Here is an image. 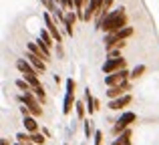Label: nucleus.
I'll list each match as a JSON object with an SVG mask.
<instances>
[{
  "label": "nucleus",
  "instance_id": "nucleus-1",
  "mask_svg": "<svg viewBox=\"0 0 159 145\" xmlns=\"http://www.w3.org/2000/svg\"><path fill=\"white\" fill-rule=\"evenodd\" d=\"M125 26H127V14H125V8H123V6H119V8H115V10L109 12L107 18L103 20V22L99 24L97 28L105 30L107 34H113V32L123 30Z\"/></svg>",
  "mask_w": 159,
  "mask_h": 145
},
{
  "label": "nucleus",
  "instance_id": "nucleus-2",
  "mask_svg": "<svg viewBox=\"0 0 159 145\" xmlns=\"http://www.w3.org/2000/svg\"><path fill=\"white\" fill-rule=\"evenodd\" d=\"M20 101L24 103V105L28 107V111H30V115H34V117H40L43 115V107H40V101L34 97V93H24L20 95Z\"/></svg>",
  "mask_w": 159,
  "mask_h": 145
},
{
  "label": "nucleus",
  "instance_id": "nucleus-3",
  "mask_svg": "<svg viewBox=\"0 0 159 145\" xmlns=\"http://www.w3.org/2000/svg\"><path fill=\"white\" fill-rule=\"evenodd\" d=\"M135 119H137V115L133 113V111H125L123 115L119 117V121L115 123V127H113V133L119 137L121 135V131L125 133V129H127V125H131V123H135Z\"/></svg>",
  "mask_w": 159,
  "mask_h": 145
},
{
  "label": "nucleus",
  "instance_id": "nucleus-4",
  "mask_svg": "<svg viewBox=\"0 0 159 145\" xmlns=\"http://www.w3.org/2000/svg\"><path fill=\"white\" fill-rule=\"evenodd\" d=\"M129 77H131V73H129L127 69H123V71H119V73L107 75V77H105V85L109 87V89H113V87H121V85L127 83Z\"/></svg>",
  "mask_w": 159,
  "mask_h": 145
},
{
  "label": "nucleus",
  "instance_id": "nucleus-5",
  "mask_svg": "<svg viewBox=\"0 0 159 145\" xmlns=\"http://www.w3.org/2000/svg\"><path fill=\"white\" fill-rule=\"evenodd\" d=\"M125 69V59L121 57V59H109L105 61V65H103V73L105 75H113V73H119Z\"/></svg>",
  "mask_w": 159,
  "mask_h": 145
},
{
  "label": "nucleus",
  "instance_id": "nucleus-6",
  "mask_svg": "<svg viewBox=\"0 0 159 145\" xmlns=\"http://www.w3.org/2000/svg\"><path fill=\"white\" fill-rule=\"evenodd\" d=\"M16 69L22 73V77H39V71H36V69L32 67L28 61H24V59H18V61H16Z\"/></svg>",
  "mask_w": 159,
  "mask_h": 145
},
{
  "label": "nucleus",
  "instance_id": "nucleus-7",
  "mask_svg": "<svg viewBox=\"0 0 159 145\" xmlns=\"http://www.w3.org/2000/svg\"><path fill=\"white\" fill-rule=\"evenodd\" d=\"M44 26H47V30L52 34V39L57 40V43H62V36H61V32H58V28H57V24L52 22V18H51V14L48 12H44Z\"/></svg>",
  "mask_w": 159,
  "mask_h": 145
},
{
  "label": "nucleus",
  "instance_id": "nucleus-8",
  "mask_svg": "<svg viewBox=\"0 0 159 145\" xmlns=\"http://www.w3.org/2000/svg\"><path fill=\"white\" fill-rule=\"evenodd\" d=\"M129 103H131V95H123V97H119V99L109 101V109L111 111H121L123 107H127Z\"/></svg>",
  "mask_w": 159,
  "mask_h": 145
},
{
  "label": "nucleus",
  "instance_id": "nucleus-9",
  "mask_svg": "<svg viewBox=\"0 0 159 145\" xmlns=\"http://www.w3.org/2000/svg\"><path fill=\"white\" fill-rule=\"evenodd\" d=\"M26 61H28V63H30V65H32V67H34L39 73H44V71H47V63H44V61L40 59V57L32 55V52H26Z\"/></svg>",
  "mask_w": 159,
  "mask_h": 145
},
{
  "label": "nucleus",
  "instance_id": "nucleus-10",
  "mask_svg": "<svg viewBox=\"0 0 159 145\" xmlns=\"http://www.w3.org/2000/svg\"><path fill=\"white\" fill-rule=\"evenodd\" d=\"M77 12H75V10H69V12H66V14H65V28H66V34H69V36H73V24L75 22H77Z\"/></svg>",
  "mask_w": 159,
  "mask_h": 145
},
{
  "label": "nucleus",
  "instance_id": "nucleus-11",
  "mask_svg": "<svg viewBox=\"0 0 159 145\" xmlns=\"http://www.w3.org/2000/svg\"><path fill=\"white\" fill-rule=\"evenodd\" d=\"M127 91V83L125 85H121V87H113V89H109L107 91V97H109V101H113V99H119V97H123V93Z\"/></svg>",
  "mask_w": 159,
  "mask_h": 145
},
{
  "label": "nucleus",
  "instance_id": "nucleus-12",
  "mask_svg": "<svg viewBox=\"0 0 159 145\" xmlns=\"http://www.w3.org/2000/svg\"><path fill=\"white\" fill-rule=\"evenodd\" d=\"M24 129L28 131V133H39V123H36V119L34 117H30V115H28V117H24Z\"/></svg>",
  "mask_w": 159,
  "mask_h": 145
},
{
  "label": "nucleus",
  "instance_id": "nucleus-13",
  "mask_svg": "<svg viewBox=\"0 0 159 145\" xmlns=\"http://www.w3.org/2000/svg\"><path fill=\"white\" fill-rule=\"evenodd\" d=\"M85 105H87V111H89V115H93L95 111H97V103H95V99H93V95H91L89 89L85 91Z\"/></svg>",
  "mask_w": 159,
  "mask_h": 145
},
{
  "label": "nucleus",
  "instance_id": "nucleus-14",
  "mask_svg": "<svg viewBox=\"0 0 159 145\" xmlns=\"http://www.w3.org/2000/svg\"><path fill=\"white\" fill-rule=\"evenodd\" d=\"M73 103H75V93H66L65 95V103H62V113L69 115L70 109H73Z\"/></svg>",
  "mask_w": 159,
  "mask_h": 145
},
{
  "label": "nucleus",
  "instance_id": "nucleus-15",
  "mask_svg": "<svg viewBox=\"0 0 159 145\" xmlns=\"http://www.w3.org/2000/svg\"><path fill=\"white\" fill-rule=\"evenodd\" d=\"M111 145H133V143H131V131H125V133H121Z\"/></svg>",
  "mask_w": 159,
  "mask_h": 145
},
{
  "label": "nucleus",
  "instance_id": "nucleus-16",
  "mask_svg": "<svg viewBox=\"0 0 159 145\" xmlns=\"http://www.w3.org/2000/svg\"><path fill=\"white\" fill-rule=\"evenodd\" d=\"M40 40H43L44 44H48V47H52V40L54 39H52V34L47 30V28H43V30H40Z\"/></svg>",
  "mask_w": 159,
  "mask_h": 145
},
{
  "label": "nucleus",
  "instance_id": "nucleus-17",
  "mask_svg": "<svg viewBox=\"0 0 159 145\" xmlns=\"http://www.w3.org/2000/svg\"><path fill=\"white\" fill-rule=\"evenodd\" d=\"M115 34H117V39H119V40H125V39H129V36L133 34V28H131V26H125L123 30L115 32Z\"/></svg>",
  "mask_w": 159,
  "mask_h": 145
},
{
  "label": "nucleus",
  "instance_id": "nucleus-18",
  "mask_svg": "<svg viewBox=\"0 0 159 145\" xmlns=\"http://www.w3.org/2000/svg\"><path fill=\"white\" fill-rule=\"evenodd\" d=\"M16 87H18L20 91H24V93H30V91H32V87L28 85L24 79H18V81H16Z\"/></svg>",
  "mask_w": 159,
  "mask_h": 145
},
{
  "label": "nucleus",
  "instance_id": "nucleus-19",
  "mask_svg": "<svg viewBox=\"0 0 159 145\" xmlns=\"http://www.w3.org/2000/svg\"><path fill=\"white\" fill-rule=\"evenodd\" d=\"M123 44H125V43H121L117 48H111V51H107V52H109V59H121V48H123Z\"/></svg>",
  "mask_w": 159,
  "mask_h": 145
},
{
  "label": "nucleus",
  "instance_id": "nucleus-20",
  "mask_svg": "<svg viewBox=\"0 0 159 145\" xmlns=\"http://www.w3.org/2000/svg\"><path fill=\"white\" fill-rule=\"evenodd\" d=\"M75 107H77L79 119H83V117H85V113H87V105H85V103H81V101H77V103H75Z\"/></svg>",
  "mask_w": 159,
  "mask_h": 145
},
{
  "label": "nucleus",
  "instance_id": "nucleus-21",
  "mask_svg": "<svg viewBox=\"0 0 159 145\" xmlns=\"http://www.w3.org/2000/svg\"><path fill=\"white\" fill-rule=\"evenodd\" d=\"M22 79L32 87V89H36V87H43V85H40V79H39V77H22Z\"/></svg>",
  "mask_w": 159,
  "mask_h": 145
},
{
  "label": "nucleus",
  "instance_id": "nucleus-22",
  "mask_svg": "<svg viewBox=\"0 0 159 145\" xmlns=\"http://www.w3.org/2000/svg\"><path fill=\"white\" fill-rule=\"evenodd\" d=\"M30 141L36 143V145H44V141H47V139H44L43 133H32V135H30Z\"/></svg>",
  "mask_w": 159,
  "mask_h": 145
},
{
  "label": "nucleus",
  "instance_id": "nucleus-23",
  "mask_svg": "<svg viewBox=\"0 0 159 145\" xmlns=\"http://www.w3.org/2000/svg\"><path fill=\"white\" fill-rule=\"evenodd\" d=\"M32 93H34V97L39 99L40 103H43L44 99H47V93H44V89H43V87H36V89H32Z\"/></svg>",
  "mask_w": 159,
  "mask_h": 145
},
{
  "label": "nucleus",
  "instance_id": "nucleus-24",
  "mask_svg": "<svg viewBox=\"0 0 159 145\" xmlns=\"http://www.w3.org/2000/svg\"><path fill=\"white\" fill-rule=\"evenodd\" d=\"M143 73H145V67H143V65H139V67H135V69H133V73H131V79H139Z\"/></svg>",
  "mask_w": 159,
  "mask_h": 145
},
{
  "label": "nucleus",
  "instance_id": "nucleus-25",
  "mask_svg": "<svg viewBox=\"0 0 159 145\" xmlns=\"http://www.w3.org/2000/svg\"><path fill=\"white\" fill-rule=\"evenodd\" d=\"M40 2H43V4H44V6H47V8H48V12H52V14H54V12H57V10H58V8H57V4H54V2H52V0H40Z\"/></svg>",
  "mask_w": 159,
  "mask_h": 145
},
{
  "label": "nucleus",
  "instance_id": "nucleus-26",
  "mask_svg": "<svg viewBox=\"0 0 159 145\" xmlns=\"http://www.w3.org/2000/svg\"><path fill=\"white\" fill-rule=\"evenodd\" d=\"M16 139H18V143H28L30 141V133H16Z\"/></svg>",
  "mask_w": 159,
  "mask_h": 145
},
{
  "label": "nucleus",
  "instance_id": "nucleus-27",
  "mask_svg": "<svg viewBox=\"0 0 159 145\" xmlns=\"http://www.w3.org/2000/svg\"><path fill=\"white\" fill-rule=\"evenodd\" d=\"M85 135H87V137L95 135V131H93V125H91V121H85Z\"/></svg>",
  "mask_w": 159,
  "mask_h": 145
},
{
  "label": "nucleus",
  "instance_id": "nucleus-28",
  "mask_svg": "<svg viewBox=\"0 0 159 145\" xmlns=\"http://www.w3.org/2000/svg\"><path fill=\"white\" fill-rule=\"evenodd\" d=\"M93 137H95V145H103V133L101 131H95Z\"/></svg>",
  "mask_w": 159,
  "mask_h": 145
},
{
  "label": "nucleus",
  "instance_id": "nucleus-29",
  "mask_svg": "<svg viewBox=\"0 0 159 145\" xmlns=\"http://www.w3.org/2000/svg\"><path fill=\"white\" fill-rule=\"evenodd\" d=\"M66 93H75V81L66 79Z\"/></svg>",
  "mask_w": 159,
  "mask_h": 145
},
{
  "label": "nucleus",
  "instance_id": "nucleus-30",
  "mask_svg": "<svg viewBox=\"0 0 159 145\" xmlns=\"http://www.w3.org/2000/svg\"><path fill=\"white\" fill-rule=\"evenodd\" d=\"M0 145H10V143H8V139H0Z\"/></svg>",
  "mask_w": 159,
  "mask_h": 145
},
{
  "label": "nucleus",
  "instance_id": "nucleus-31",
  "mask_svg": "<svg viewBox=\"0 0 159 145\" xmlns=\"http://www.w3.org/2000/svg\"><path fill=\"white\" fill-rule=\"evenodd\" d=\"M52 2H54V4H61V2H62V0H52Z\"/></svg>",
  "mask_w": 159,
  "mask_h": 145
}]
</instances>
